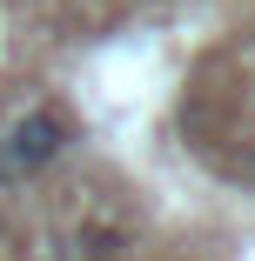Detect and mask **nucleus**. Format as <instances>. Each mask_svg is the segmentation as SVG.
I'll use <instances>...</instances> for the list:
<instances>
[{
    "label": "nucleus",
    "instance_id": "nucleus-1",
    "mask_svg": "<svg viewBox=\"0 0 255 261\" xmlns=\"http://www.w3.org/2000/svg\"><path fill=\"white\" fill-rule=\"evenodd\" d=\"M67 147H74V121L54 108V100H34L27 114H14L0 127V194H14L34 174H47Z\"/></svg>",
    "mask_w": 255,
    "mask_h": 261
}]
</instances>
